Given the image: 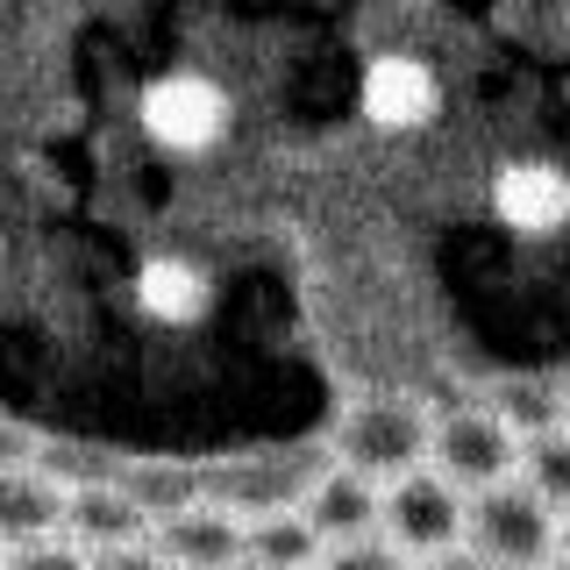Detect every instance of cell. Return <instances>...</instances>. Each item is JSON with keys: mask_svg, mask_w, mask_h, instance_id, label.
<instances>
[{"mask_svg": "<svg viewBox=\"0 0 570 570\" xmlns=\"http://www.w3.org/2000/svg\"><path fill=\"white\" fill-rule=\"evenodd\" d=\"M136 129L157 157L200 165V157H214L236 136V94L207 65H165L136 86Z\"/></svg>", "mask_w": 570, "mask_h": 570, "instance_id": "1", "label": "cell"}, {"mask_svg": "<svg viewBox=\"0 0 570 570\" xmlns=\"http://www.w3.org/2000/svg\"><path fill=\"white\" fill-rule=\"evenodd\" d=\"M428 450H435V421H428V406L414 400H356L343 421H335L328 435V456L343 463V471L371 478V485H400V478H414Z\"/></svg>", "mask_w": 570, "mask_h": 570, "instance_id": "2", "label": "cell"}, {"mask_svg": "<svg viewBox=\"0 0 570 570\" xmlns=\"http://www.w3.org/2000/svg\"><path fill=\"white\" fill-rule=\"evenodd\" d=\"M557 534H563V521L521 485V478H507V485L478 492L471 507H463V549L485 557L492 570H542V563H557Z\"/></svg>", "mask_w": 570, "mask_h": 570, "instance_id": "3", "label": "cell"}, {"mask_svg": "<svg viewBox=\"0 0 570 570\" xmlns=\"http://www.w3.org/2000/svg\"><path fill=\"white\" fill-rule=\"evenodd\" d=\"M435 478L442 485H456L463 499L507 485L513 471H521V442H513V428L492 414V406H463V414L435 421Z\"/></svg>", "mask_w": 570, "mask_h": 570, "instance_id": "4", "label": "cell"}, {"mask_svg": "<svg viewBox=\"0 0 570 570\" xmlns=\"http://www.w3.org/2000/svg\"><path fill=\"white\" fill-rule=\"evenodd\" d=\"M129 307L150 335H193L214 314V272L186 249H150L129 272Z\"/></svg>", "mask_w": 570, "mask_h": 570, "instance_id": "5", "label": "cell"}, {"mask_svg": "<svg viewBox=\"0 0 570 570\" xmlns=\"http://www.w3.org/2000/svg\"><path fill=\"white\" fill-rule=\"evenodd\" d=\"M463 499L456 485H442L435 471H414V478H400V485H385V513H379V528H385V542L400 549L406 563H428V557H442V549H456L463 542Z\"/></svg>", "mask_w": 570, "mask_h": 570, "instance_id": "6", "label": "cell"}, {"mask_svg": "<svg viewBox=\"0 0 570 570\" xmlns=\"http://www.w3.org/2000/svg\"><path fill=\"white\" fill-rule=\"evenodd\" d=\"M150 557L165 570H236L243 563V521L228 507H214V499H200V507L150 528Z\"/></svg>", "mask_w": 570, "mask_h": 570, "instance_id": "7", "label": "cell"}, {"mask_svg": "<svg viewBox=\"0 0 570 570\" xmlns=\"http://www.w3.org/2000/svg\"><path fill=\"white\" fill-rule=\"evenodd\" d=\"M299 513H307V528L321 534V549L371 542V534H379V513H385V492L371 485V478L343 471V463H328V471L314 478V492L299 499Z\"/></svg>", "mask_w": 570, "mask_h": 570, "instance_id": "8", "label": "cell"}, {"mask_svg": "<svg viewBox=\"0 0 570 570\" xmlns=\"http://www.w3.org/2000/svg\"><path fill=\"white\" fill-rule=\"evenodd\" d=\"M65 542L79 557H115V549H142L150 542V521L136 513V499L121 485H94L65 499Z\"/></svg>", "mask_w": 570, "mask_h": 570, "instance_id": "9", "label": "cell"}, {"mask_svg": "<svg viewBox=\"0 0 570 570\" xmlns=\"http://www.w3.org/2000/svg\"><path fill=\"white\" fill-rule=\"evenodd\" d=\"M65 534V492L43 471H8L0 478V557L29 542H58Z\"/></svg>", "mask_w": 570, "mask_h": 570, "instance_id": "10", "label": "cell"}, {"mask_svg": "<svg viewBox=\"0 0 570 570\" xmlns=\"http://www.w3.org/2000/svg\"><path fill=\"white\" fill-rule=\"evenodd\" d=\"M243 563H257V570H314L321 563V534L307 528L299 507L257 513V521H243Z\"/></svg>", "mask_w": 570, "mask_h": 570, "instance_id": "11", "label": "cell"}, {"mask_svg": "<svg viewBox=\"0 0 570 570\" xmlns=\"http://www.w3.org/2000/svg\"><path fill=\"white\" fill-rule=\"evenodd\" d=\"M521 485L542 499L557 521H570V428L521 442Z\"/></svg>", "mask_w": 570, "mask_h": 570, "instance_id": "12", "label": "cell"}, {"mask_svg": "<svg viewBox=\"0 0 570 570\" xmlns=\"http://www.w3.org/2000/svg\"><path fill=\"white\" fill-rule=\"evenodd\" d=\"M314 570H414L400 557V549L385 542V534H371V542H343V549H321Z\"/></svg>", "mask_w": 570, "mask_h": 570, "instance_id": "13", "label": "cell"}, {"mask_svg": "<svg viewBox=\"0 0 570 570\" xmlns=\"http://www.w3.org/2000/svg\"><path fill=\"white\" fill-rule=\"evenodd\" d=\"M0 570H94V557H79V549L65 542H29V549H8V557H0Z\"/></svg>", "mask_w": 570, "mask_h": 570, "instance_id": "14", "label": "cell"}, {"mask_svg": "<svg viewBox=\"0 0 570 570\" xmlns=\"http://www.w3.org/2000/svg\"><path fill=\"white\" fill-rule=\"evenodd\" d=\"M29 463H36V435L14 414H0V478H8V471H29Z\"/></svg>", "mask_w": 570, "mask_h": 570, "instance_id": "15", "label": "cell"}, {"mask_svg": "<svg viewBox=\"0 0 570 570\" xmlns=\"http://www.w3.org/2000/svg\"><path fill=\"white\" fill-rule=\"evenodd\" d=\"M94 570H165V563L150 557V542H142V549H115V557H94Z\"/></svg>", "mask_w": 570, "mask_h": 570, "instance_id": "16", "label": "cell"}, {"mask_svg": "<svg viewBox=\"0 0 570 570\" xmlns=\"http://www.w3.org/2000/svg\"><path fill=\"white\" fill-rule=\"evenodd\" d=\"M421 570H492V563H485V557H471V549L456 542V549H442V557H428Z\"/></svg>", "mask_w": 570, "mask_h": 570, "instance_id": "17", "label": "cell"}, {"mask_svg": "<svg viewBox=\"0 0 570 570\" xmlns=\"http://www.w3.org/2000/svg\"><path fill=\"white\" fill-rule=\"evenodd\" d=\"M557 549H563V563H570V521H563V534H557Z\"/></svg>", "mask_w": 570, "mask_h": 570, "instance_id": "18", "label": "cell"}, {"mask_svg": "<svg viewBox=\"0 0 570 570\" xmlns=\"http://www.w3.org/2000/svg\"><path fill=\"white\" fill-rule=\"evenodd\" d=\"M0 264H8V228H0Z\"/></svg>", "mask_w": 570, "mask_h": 570, "instance_id": "19", "label": "cell"}, {"mask_svg": "<svg viewBox=\"0 0 570 570\" xmlns=\"http://www.w3.org/2000/svg\"><path fill=\"white\" fill-rule=\"evenodd\" d=\"M542 570H570V563H563V557H557V563H542Z\"/></svg>", "mask_w": 570, "mask_h": 570, "instance_id": "20", "label": "cell"}, {"mask_svg": "<svg viewBox=\"0 0 570 570\" xmlns=\"http://www.w3.org/2000/svg\"><path fill=\"white\" fill-rule=\"evenodd\" d=\"M236 570H257V563H236Z\"/></svg>", "mask_w": 570, "mask_h": 570, "instance_id": "21", "label": "cell"}]
</instances>
